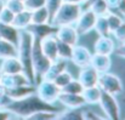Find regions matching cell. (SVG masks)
<instances>
[{
  "instance_id": "1",
  "label": "cell",
  "mask_w": 125,
  "mask_h": 120,
  "mask_svg": "<svg viewBox=\"0 0 125 120\" xmlns=\"http://www.w3.org/2000/svg\"><path fill=\"white\" fill-rule=\"evenodd\" d=\"M9 109L16 118H22L26 119L28 115L39 112V110H52V112H58L53 104H49L44 102L42 98L34 92L29 96H26L21 100H15L11 101V103L5 107Z\"/></svg>"
},
{
  "instance_id": "2",
  "label": "cell",
  "mask_w": 125,
  "mask_h": 120,
  "mask_svg": "<svg viewBox=\"0 0 125 120\" xmlns=\"http://www.w3.org/2000/svg\"><path fill=\"white\" fill-rule=\"evenodd\" d=\"M32 42L33 35L27 29L20 30V38L17 42V57L22 64V72L27 75L32 84H35L32 63Z\"/></svg>"
},
{
  "instance_id": "3",
  "label": "cell",
  "mask_w": 125,
  "mask_h": 120,
  "mask_svg": "<svg viewBox=\"0 0 125 120\" xmlns=\"http://www.w3.org/2000/svg\"><path fill=\"white\" fill-rule=\"evenodd\" d=\"M82 11H83V7L80 4L62 1L58 9L52 15L50 23H52L56 27H61L66 24H74L78 17L80 16Z\"/></svg>"
},
{
  "instance_id": "4",
  "label": "cell",
  "mask_w": 125,
  "mask_h": 120,
  "mask_svg": "<svg viewBox=\"0 0 125 120\" xmlns=\"http://www.w3.org/2000/svg\"><path fill=\"white\" fill-rule=\"evenodd\" d=\"M32 63H33V70H34V79L35 82L40 81L44 73L47 70L49 66L51 64V61L44 55L40 47V39L33 37L32 42Z\"/></svg>"
},
{
  "instance_id": "5",
  "label": "cell",
  "mask_w": 125,
  "mask_h": 120,
  "mask_svg": "<svg viewBox=\"0 0 125 120\" xmlns=\"http://www.w3.org/2000/svg\"><path fill=\"white\" fill-rule=\"evenodd\" d=\"M35 87V93L42 98L44 102L49 104H53L57 101V97L61 92V89L52 81V80L42 79L40 81L37 82Z\"/></svg>"
},
{
  "instance_id": "6",
  "label": "cell",
  "mask_w": 125,
  "mask_h": 120,
  "mask_svg": "<svg viewBox=\"0 0 125 120\" xmlns=\"http://www.w3.org/2000/svg\"><path fill=\"white\" fill-rule=\"evenodd\" d=\"M98 103H100L101 109L103 110L104 117L107 119L117 120L120 118V107H119V103L114 95L102 91Z\"/></svg>"
},
{
  "instance_id": "7",
  "label": "cell",
  "mask_w": 125,
  "mask_h": 120,
  "mask_svg": "<svg viewBox=\"0 0 125 120\" xmlns=\"http://www.w3.org/2000/svg\"><path fill=\"white\" fill-rule=\"evenodd\" d=\"M97 85L102 89V91H106L114 96L120 95L123 92V82L120 78L109 72L100 73Z\"/></svg>"
},
{
  "instance_id": "8",
  "label": "cell",
  "mask_w": 125,
  "mask_h": 120,
  "mask_svg": "<svg viewBox=\"0 0 125 120\" xmlns=\"http://www.w3.org/2000/svg\"><path fill=\"white\" fill-rule=\"evenodd\" d=\"M97 16L89 9H85L82 11L80 16L78 17V20L74 23V27L78 32L79 35H86L90 32L94 30L95 27V22H96Z\"/></svg>"
},
{
  "instance_id": "9",
  "label": "cell",
  "mask_w": 125,
  "mask_h": 120,
  "mask_svg": "<svg viewBox=\"0 0 125 120\" xmlns=\"http://www.w3.org/2000/svg\"><path fill=\"white\" fill-rule=\"evenodd\" d=\"M55 35L58 40L68 42L73 46L78 44V40H79V37H80L78 34L74 24H66V26L57 27V30H56Z\"/></svg>"
},
{
  "instance_id": "10",
  "label": "cell",
  "mask_w": 125,
  "mask_h": 120,
  "mask_svg": "<svg viewBox=\"0 0 125 120\" xmlns=\"http://www.w3.org/2000/svg\"><path fill=\"white\" fill-rule=\"evenodd\" d=\"M57 41H58V39L56 38L55 34H49V35L44 37L42 39H40L42 51L51 62H53L58 58V56H57Z\"/></svg>"
},
{
  "instance_id": "11",
  "label": "cell",
  "mask_w": 125,
  "mask_h": 120,
  "mask_svg": "<svg viewBox=\"0 0 125 120\" xmlns=\"http://www.w3.org/2000/svg\"><path fill=\"white\" fill-rule=\"evenodd\" d=\"M91 52L89 51L87 47H85L83 45H74L73 46V52H72V57L71 61L79 68H83L90 64V60H91Z\"/></svg>"
},
{
  "instance_id": "12",
  "label": "cell",
  "mask_w": 125,
  "mask_h": 120,
  "mask_svg": "<svg viewBox=\"0 0 125 120\" xmlns=\"http://www.w3.org/2000/svg\"><path fill=\"white\" fill-rule=\"evenodd\" d=\"M57 101L64 106L66 108H83L85 103L83 95H75V93H68V92H63L61 91Z\"/></svg>"
},
{
  "instance_id": "13",
  "label": "cell",
  "mask_w": 125,
  "mask_h": 120,
  "mask_svg": "<svg viewBox=\"0 0 125 120\" xmlns=\"http://www.w3.org/2000/svg\"><path fill=\"white\" fill-rule=\"evenodd\" d=\"M0 84L5 89H11V87L32 84V82L29 81V79L27 78V75L23 72H20V73H15V74H1Z\"/></svg>"
},
{
  "instance_id": "14",
  "label": "cell",
  "mask_w": 125,
  "mask_h": 120,
  "mask_svg": "<svg viewBox=\"0 0 125 120\" xmlns=\"http://www.w3.org/2000/svg\"><path fill=\"white\" fill-rule=\"evenodd\" d=\"M34 38L42 39L44 37L49 35V34H55L57 30V27L53 26L52 23L47 22V23H31L27 28H26Z\"/></svg>"
},
{
  "instance_id": "15",
  "label": "cell",
  "mask_w": 125,
  "mask_h": 120,
  "mask_svg": "<svg viewBox=\"0 0 125 120\" xmlns=\"http://www.w3.org/2000/svg\"><path fill=\"white\" fill-rule=\"evenodd\" d=\"M114 49H115L114 40L109 35H100L94 44V52L96 53L111 56L112 53H114Z\"/></svg>"
},
{
  "instance_id": "16",
  "label": "cell",
  "mask_w": 125,
  "mask_h": 120,
  "mask_svg": "<svg viewBox=\"0 0 125 120\" xmlns=\"http://www.w3.org/2000/svg\"><path fill=\"white\" fill-rule=\"evenodd\" d=\"M90 66H91L92 68H95L98 73L109 72V70H111V67H112V60H111V56L94 52V53L91 55Z\"/></svg>"
},
{
  "instance_id": "17",
  "label": "cell",
  "mask_w": 125,
  "mask_h": 120,
  "mask_svg": "<svg viewBox=\"0 0 125 120\" xmlns=\"http://www.w3.org/2000/svg\"><path fill=\"white\" fill-rule=\"evenodd\" d=\"M98 75H100V73L89 64L86 67L80 68L78 80L82 82V85H83L84 87H89V86L97 85V82H98Z\"/></svg>"
},
{
  "instance_id": "18",
  "label": "cell",
  "mask_w": 125,
  "mask_h": 120,
  "mask_svg": "<svg viewBox=\"0 0 125 120\" xmlns=\"http://www.w3.org/2000/svg\"><path fill=\"white\" fill-rule=\"evenodd\" d=\"M35 92V86L34 84H26V85H21V86H16V87H11V89H6V95L12 100H21L26 96H29L32 93Z\"/></svg>"
},
{
  "instance_id": "19",
  "label": "cell",
  "mask_w": 125,
  "mask_h": 120,
  "mask_svg": "<svg viewBox=\"0 0 125 120\" xmlns=\"http://www.w3.org/2000/svg\"><path fill=\"white\" fill-rule=\"evenodd\" d=\"M0 70L2 74H15L22 72V64L17 56H11L1 60Z\"/></svg>"
},
{
  "instance_id": "20",
  "label": "cell",
  "mask_w": 125,
  "mask_h": 120,
  "mask_svg": "<svg viewBox=\"0 0 125 120\" xmlns=\"http://www.w3.org/2000/svg\"><path fill=\"white\" fill-rule=\"evenodd\" d=\"M0 38L17 45L20 38V30L11 23L0 22Z\"/></svg>"
},
{
  "instance_id": "21",
  "label": "cell",
  "mask_w": 125,
  "mask_h": 120,
  "mask_svg": "<svg viewBox=\"0 0 125 120\" xmlns=\"http://www.w3.org/2000/svg\"><path fill=\"white\" fill-rule=\"evenodd\" d=\"M67 61L66 60H61V58H57L56 61L51 62V64L49 66L47 70L44 73L42 79H46V80H53L61 72H63L64 69H67Z\"/></svg>"
},
{
  "instance_id": "22",
  "label": "cell",
  "mask_w": 125,
  "mask_h": 120,
  "mask_svg": "<svg viewBox=\"0 0 125 120\" xmlns=\"http://www.w3.org/2000/svg\"><path fill=\"white\" fill-rule=\"evenodd\" d=\"M101 93H102V89L98 85L84 87L83 92H82L86 104H98Z\"/></svg>"
},
{
  "instance_id": "23",
  "label": "cell",
  "mask_w": 125,
  "mask_h": 120,
  "mask_svg": "<svg viewBox=\"0 0 125 120\" xmlns=\"http://www.w3.org/2000/svg\"><path fill=\"white\" fill-rule=\"evenodd\" d=\"M31 23H32V11L26 10V9H24L23 11L16 13L15 17H13V21H12V24H13L18 30L26 29Z\"/></svg>"
},
{
  "instance_id": "24",
  "label": "cell",
  "mask_w": 125,
  "mask_h": 120,
  "mask_svg": "<svg viewBox=\"0 0 125 120\" xmlns=\"http://www.w3.org/2000/svg\"><path fill=\"white\" fill-rule=\"evenodd\" d=\"M11 56H17V45L0 38V60Z\"/></svg>"
},
{
  "instance_id": "25",
  "label": "cell",
  "mask_w": 125,
  "mask_h": 120,
  "mask_svg": "<svg viewBox=\"0 0 125 120\" xmlns=\"http://www.w3.org/2000/svg\"><path fill=\"white\" fill-rule=\"evenodd\" d=\"M51 16L46 6H42L32 11V23H47L50 22Z\"/></svg>"
},
{
  "instance_id": "26",
  "label": "cell",
  "mask_w": 125,
  "mask_h": 120,
  "mask_svg": "<svg viewBox=\"0 0 125 120\" xmlns=\"http://www.w3.org/2000/svg\"><path fill=\"white\" fill-rule=\"evenodd\" d=\"M72 52H73V45L61 41H57V56L61 60H66V61H71L72 57Z\"/></svg>"
},
{
  "instance_id": "27",
  "label": "cell",
  "mask_w": 125,
  "mask_h": 120,
  "mask_svg": "<svg viewBox=\"0 0 125 120\" xmlns=\"http://www.w3.org/2000/svg\"><path fill=\"white\" fill-rule=\"evenodd\" d=\"M56 119H84L82 108H68L67 110H62L57 113Z\"/></svg>"
},
{
  "instance_id": "28",
  "label": "cell",
  "mask_w": 125,
  "mask_h": 120,
  "mask_svg": "<svg viewBox=\"0 0 125 120\" xmlns=\"http://www.w3.org/2000/svg\"><path fill=\"white\" fill-rule=\"evenodd\" d=\"M94 29H95V32H97L98 35H109L111 34L106 16H97Z\"/></svg>"
},
{
  "instance_id": "29",
  "label": "cell",
  "mask_w": 125,
  "mask_h": 120,
  "mask_svg": "<svg viewBox=\"0 0 125 120\" xmlns=\"http://www.w3.org/2000/svg\"><path fill=\"white\" fill-rule=\"evenodd\" d=\"M87 9L91 10L96 16H106L109 12L108 6H107V4H106L104 0H96L92 4H90L87 6Z\"/></svg>"
},
{
  "instance_id": "30",
  "label": "cell",
  "mask_w": 125,
  "mask_h": 120,
  "mask_svg": "<svg viewBox=\"0 0 125 120\" xmlns=\"http://www.w3.org/2000/svg\"><path fill=\"white\" fill-rule=\"evenodd\" d=\"M83 90H84V86L82 85V82L78 79H74V78L71 80L67 85H64V86L61 89V91H63V92L75 93V95H82Z\"/></svg>"
},
{
  "instance_id": "31",
  "label": "cell",
  "mask_w": 125,
  "mask_h": 120,
  "mask_svg": "<svg viewBox=\"0 0 125 120\" xmlns=\"http://www.w3.org/2000/svg\"><path fill=\"white\" fill-rule=\"evenodd\" d=\"M106 18H107V22H108V27H109L111 34H112V32L115 30V29L122 24V22L124 21V20L122 18V16H119V15H118L117 12H114V11H109V12L106 15Z\"/></svg>"
},
{
  "instance_id": "32",
  "label": "cell",
  "mask_w": 125,
  "mask_h": 120,
  "mask_svg": "<svg viewBox=\"0 0 125 120\" xmlns=\"http://www.w3.org/2000/svg\"><path fill=\"white\" fill-rule=\"evenodd\" d=\"M57 113L58 112H52V110H39L35 112L31 115H28L26 119L28 120H52L57 118Z\"/></svg>"
},
{
  "instance_id": "33",
  "label": "cell",
  "mask_w": 125,
  "mask_h": 120,
  "mask_svg": "<svg viewBox=\"0 0 125 120\" xmlns=\"http://www.w3.org/2000/svg\"><path fill=\"white\" fill-rule=\"evenodd\" d=\"M72 79H73V75H72V74H71L67 69H64L63 72H61V73H60V74H58V75H57L55 79L52 80V81H53V82H55V84H56V85H57L60 89H62L64 85H67V84H68V82H69Z\"/></svg>"
},
{
  "instance_id": "34",
  "label": "cell",
  "mask_w": 125,
  "mask_h": 120,
  "mask_svg": "<svg viewBox=\"0 0 125 120\" xmlns=\"http://www.w3.org/2000/svg\"><path fill=\"white\" fill-rule=\"evenodd\" d=\"M5 6L15 15L24 10V2L21 0H5Z\"/></svg>"
},
{
  "instance_id": "35",
  "label": "cell",
  "mask_w": 125,
  "mask_h": 120,
  "mask_svg": "<svg viewBox=\"0 0 125 120\" xmlns=\"http://www.w3.org/2000/svg\"><path fill=\"white\" fill-rule=\"evenodd\" d=\"M13 17H15V13L11 12L6 6H4L0 10V22H2V23H11L12 24Z\"/></svg>"
},
{
  "instance_id": "36",
  "label": "cell",
  "mask_w": 125,
  "mask_h": 120,
  "mask_svg": "<svg viewBox=\"0 0 125 120\" xmlns=\"http://www.w3.org/2000/svg\"><path fill=\"white\" fill-rule=\"evenodd\" d=\"M24 9L29 11H34L42 6H45L46 0H24Z\"/></svg>"
},
{
  "instance_id": "37",
  "label": "cell",
  "mask_w": 125,
  "mask_h": 120,
  "mask_svg": "<svg viewBox=\"0 0 125 120\" xmlns=\"http://www.w3.org/2000/svg\"><path fill=\"white\" fill-rule=\"evenodd\" d=\"M112 34H113L114 39L117 40V41H119V42H124L125 41V21H123L122 24H120L115 30L112 32Z\"/></svg>"
},
{
  "instance_id": "38",
  "label": "cell",
  "mask_w": 125,
  "mask_h": 120,
  "mask_svg": "<svg viewBox=\"0 0 125 120\" xmlns=\"http://www.w3.org/2000/svg\"><path fill=\"white\" fill-rule=\"evenodd\" d=\"M11 98L6 95V89L0 84V108H5L11 103Z\"/></svg>"
},
{
  "instance_id": "39",
  "label": "cell",
  "mask_w": 125,
  "mask_h": 120,
  "mask_svg": "<svg viewBox=\"0 0 125 120\" xmlns=\"http://www.w3.org/2000/svg\"><path fill=\"white\" fill-rule=\"evenodd\" d=\"M63 0H46V2H45V6H46V9L49 10V12H50V16L52 17V15L55 13V11L58 9V6L61 5V2H62ZM51 21V20H50Z\"/></svg>"
},
{
  "instance_id": "40",
  "label": "cell",
  "mask_w": 125,
  "mask_h": 120,
  "mask_svg": "<svg viewBox=\"0 0 125 120\" xmlns=\"http://www.w3.org/2000/svg\"><path fill=\"white\" fill-rule=\"evenodd\" d=\"M83 118L84 119H106V117H101L90 109H86V110L83 109Z\"/></svg>"
},
{
  "instance_id": "41",
  "label": "cell",
  "mask_w": 125,
  "mask_h": 120,
  "mask_svg": "<svg viewBox=\"0 0 125 120\" xmlns=\"http://www.w3.org/2000/svg\"><path fill=\"white\" fill-rule=\"evenodd\" d=\"M16 118L9 109L6 108H0V120H6V119H13Z\"/></svg>"
},
{
  "instance_id": "42",
  "label": "cell",
  "mask_w": 125,
  "mask_h": 120,
  "mask_svg": "<svg viewBox=\"0 0 125 120\" xmlns=\"http://www.w3.org/2000/svg\"><path fill=\"white\" fill-rule=\"evenodd\" d=\"M114 53H115L118 57L125 58V41L124 42H120L119 46H115V49H114Z\"/></svg>"
},
{
  "instance_id": "43",
  "label": "cell",
  "mask_w": 125,
  "mask_h": 120,
  "mask_svg": "<svg viewBox=\"0 0 125 120\" xmlns=\"http://www.w3.org/2000/svg\"><path fill=\"white\" fill-rule=\"evenodd\" d=\"M104 1H106L109 11H117V7H118V4L120 0H104Z\"/></svg>"
},
{
  "instance_id": "44",
  "label": "cell",
  "mask_w": 125,
  "mask_h": 120,
  "mask_svg": "<svg viewBox=\"0 0 125 120\" xmlns=\"http://www.w3.org/2000/svg\"><path fill=\"white\" fill-rule=\"evenodd\" d=\"M117 11H118L122 16H125V0H120V1H119L118 7H117Z\"/></svg>"
},
{
  "instance_id": "45",
  "label": "cell",
  "mask_w": 125,
  "mask_h": 120,
  "mask_svg": "<svg viewBox=\"0 0 125 120\" xmlns=\"http://www.w3.org/2000/svg\"><path fill=\"white\" fill-rule=\"evenodd\" d=\"M63 1H68V2H75V4H84L86 0H63Z\"/></svg>"
},
{
  "instance_id": "46",
  "label": "cell",
  "mask_w": 125,
  "mask_h": 120,
  "mask_svg": "<svg viewBox=\"0 0 125 120\" xmlns=\"http://www.w3.org/2000/svg\"><path fill=\"white\" fill-rule=\"evenodd\" d=\"M5 6V0H0V10Z\"/></svg>"
},
{
  "instance_id": "47",
  "label": "cell",
  "mask_w": 125,
  "mask_h": 120,
  "mask_svg": "<svg viewBox=\"0 0 125 120\" xmlns=\"http://www.w3.org/2000/svg\"><path fill=\"white\" fill-rule=\"evenodd\" d=\"M1 74H2V73H1V70H0V78H1Z\"/></svg>"
},
{
  "instance_id": "48",
  "label": "cell",
  "mask_w": 125,
  "mask_h": 120,
  "mask_svg": "<svg viewBox=\"0 0 125 120\" xmlns=\"http://www.w3.org/2000/svg\"><path fill=\"white\" fill-rule=\"evenodd\" d=\"M123 101H124V103H125V96H124V98H123Z\"/></svg>"
},
{
  "instance_id": "49",
  "label": "cell",
  "mask_w": 125,
  "mask_h": 120,
  "mask_svg": "<svg viewBox=\"0 0 125 120\" xmlns=\"http://www.w3.org/2000/svg\"><path fill=\"white\" fill-rule=\"evenodd\" d=\"M21 1H24V0H21Z\"/></svg>"
}]
</instances>
